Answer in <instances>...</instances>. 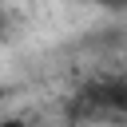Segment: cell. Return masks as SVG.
Returning <instances> with one entry per match:
<instances>
[{
  "label": "cell",
  "mask_w": 127,
  "mask_h": 127,
  "mask_svg": "<svg viewBox=\"0 0 127 127\" xmlns=\"http://www.w3.org/2000/svg\"><path fill=\"white\" fill-rule=\"evenodd\" d=\"M99 103H107L111 111H127V79L107 83V87H103V95H99Z\"/></svg>",
  "instance_id": "obj_1"
},
{
  "label": "cell",
  "mask_w": 127,
  "mask_h": 127,
  "mask_svg": "<svg viewBox=\"0 0 127 127\" xmlns=\"http://www.w3.org/2000/svg\"><path fill=\"white\" fill-rule=\"evenodd\" d=\"M0 127H32V123H28V119H20V115H4V119H0Z\"/></svg>",
  "instance_id": "obj_2"
},
{
  "label": "cell",
  "mask_w": 127,
  "mask_h": 127,
  "mask_svg": "<svg viewBox=\"0 0 127 127\" xmlns=\"http://www.w3.org/2000/svg\"><path fill=\"white\" fill-rule=\"evenodd\" d=\"M0 99H4V87H0Z\"/></svg>",
  "instance_id": "obj_3"
}]
</instances>
